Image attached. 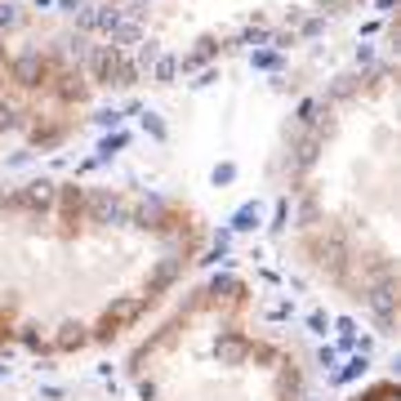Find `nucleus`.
Wrapping results in <instances>:
<instances>
[{
  "instance_id": "f257e3e1",
  "label": "nucleus",
  "mask_w": 401,
  "mask_h": 401,
  "mask_svg": "<svg viewBox=\"0 0 401 401\" xmlns=\"http://www.w3.org/2000/svg\"><path fill=\"white\" fill-rule=\"evenodd\" d=\"M143 361L147 401H285L290 388L285 361L214 303L178 317Z\"/></svg>"
},
{
  "instance_id": "f03ea898",
  "label": "nucleus",
  "mask_w": 401,
  "mask_h": 401,
  "mask_svg": "<svg viewBox=\"0 0 401 401\" xmlns=\"http://www.w3.org/2000/svg\"><path fill=\"white\" fill-rule=\"evenodd\" d=\"M366 401H393V393H388V388H379L375 397H366Z\"/></svg>"
}]
</instances>
